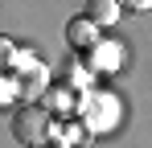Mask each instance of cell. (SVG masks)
Returning a JSON list of instances; mask_svg holds the SVG:
<instances>
[{"label":"cell","mask_w":152,"mask_h":148,"mask_svg":"<svg viewBox=\"0 0 152 148\" xmlns=\"http://www.w3.org/2000/svg\"><path fill=\"white\" fill-rule=\"evenodd\" d=\"M119 8H132V12H148L152 0H119Z\"/></svg>","instance_id":"6"},{"label":"cell","mask_w":152,"mask_h":148,"mask_svg":"<svg viewBox=\"0 0 152 148\" xmlns=\"http://www.w3.org/2000/svg\"><path fill=\"white\" fill-rule=\"evenodd\" d=\"M119 12H124L119 0H86V12H82V17L95 21V25H115V21H119Z\"/></svg>","instance_id":"3"},{"label":"cell","mask_w":152,"mask_h":148,"mask_svg":"<svg viewBox=\"0 0 152 148\" xmlns=\"http://www.w3.org/2000/svg\"><path fill=\"white\" fill-rule=\"evenodd\" d=\"M66 41H70L74 49H82V53H86V49L99 41V25H95V21H86V17L66 21Z\"/></svg>","instance_id":"2"},{"label":"cell","mask_w":152,"mask_h":148,"mask_svg":"<svg viewBox=\"0 0 152 148\" xmlns=\"http://www.w3.org/2000/svg\"><path fill=\"white\" fill-rule=\"evenodd\" d=\"M12 62H17V45H12V37L0 33V70H8Z\"/></svg>","instance_id":"5"},{"label":"cell","mask_w":152,"mask_h":148,"mask_svg":"<svg viewBox=\"0 0 152 148\" xmlns=\"http://www.w3.org/2000/svg\"><path fill=\"white\" fill-rule=\"evenodd\" d=\"M86 58H91L95 70H111V66H119V45L115 41H95L86 49Z\"/></svg>","instance_id":"4"},{"label":"cell","mask_w":152,"mask_h":148,"mask_svg":"<svg viewBox=\"0 0 152 148\" xmlns=\"http://www.w3.org/2000/svg\"><path fill=\"white\" fill-rule=\"evenodd\" d=\"M12 95H17V82H8V78H4V82H0V103H8Z\"/></svg>","instance_id":"7"},{"label":"cell","mask_w":152,"mask_h":148,"mask_svg":"<svg viewBox=\"0 0 152 148\" xmlns=\"http://www.w3.org/2000/svg\"><path fill=\"white\" fill-rule=\"evenodd\" d=\"M12 140L25 148H41L50 140V111L45 107H17L12 111Z\"/></svg>","instance_id":"1"}]
</instances>
